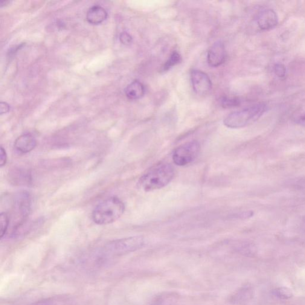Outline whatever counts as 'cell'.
Returning <instances> with one entry per match:
<instances>
[{"label": "cell", "instance_id": "cell-7", "mask_svg": "<svg viewBox=\"0 0 305 305\" xmlns=\"http://www.w3.org/2000/svg\"><path fill=\"white\" fill-rule=\"evenodd\" d=\"M191 81L194 92L199 95H208L213 88V84L208 75L199 70L191 71Z\"/></svg>", "mask_w": 305, "mask_h": 305}, {"label": "cell", "instance_id": "cell-22", "mask_svg": "<svg viewBox=\"0 0 305 305\" xmlns=\"http://www.w3.org/2000/svg\"><path fill=\"white\" fill-rule=\"evenodd\" d=\"M7 161V153L5 152V150L2 146L1 147V150H0V167L1 168L5 166Z\"/></svg>", "mask_w": 305, "mask_h": 305}, {"label": "cell", "instance_id": "cell-17", "mask_svg": "<svg viewBox=\"0 0 305 305\" xmlns=\"http://www.w3.org/2000/svg\"><path fill=\"white\" fill-rule=\"evenodd\" d=\"M274 293L278 298L281 299H288L293 296L292 290L287 287H279L275 290Z\"/></svg>", "mask_w": 305, "mask_h": 305}, {"label": "cell", "instance_id": "cell-25", "mask_svg": "<svg viewBox=\"0 0 305 305\" xmlns=\"http://www.w3.org/2000/svg\"><path fill=\"white\" fill-rule=\"evenodd\" d=\"M10 3V1H1L0 2V7H2L4 6H6L7 5Z\"/></svg>", "mask_w": 305, "mask_h": 305}, {"label": "cell", "instance_id": "cell-23", "mask_svg": "<svg viewBox=\"0 0 305 305\" xmlns=\"http://www.w3.org/2000/svg\"><path fill=\"white\" fill-rule=\"evenodd\" d=\"M293 184L297 189L305 191V178L298 179Z\"/></svg>", "mask_w": 305, "mask_h": 305}, {"label": "cell", "instance_id": "cell-6", "mask_svg": "<svg viewBox=\"0 0 305 305\" xmlns=\"http://www.w3.org/2000/svg\"><path fill=\"white\" fill-rule=\"evenodd\" d=\"M200 145L197 141L187 142L177 147L174 151L173 159L175 164L179 167H184L191 164L199 155Z\"/></svg>", "mask_w": 305, "mask_h": 305}, {"label": "cell", "instance_id": "cell-16", "mask_svg": "<svg viewBox=\"0 0 305 305\" xmlns=\"http://www.w3.org/2000/svg\"><path fill=\"white\" fill-rule=\"evenodd\" d=\"M175 301V296L164 295L155 299L152 305H173Z\"/></svg>", "mask_w": 305, "mask_h": 305}, {"label": "cell", "instance_id": "cell-21", "mask_svg": "<svg viewBox=\"0 0 305 305\" xmlns=\"http://www.w3.org/2000/svg\"><path fill=\"white\" fill-rule=\"evenodd\" d=\"M120 40L122 44L126 45H129L132 42V37L129 33L124 31L120 34Z\"/></svg>", "mask_w": 305, "mask_h": 305}, {"label": "cell", "instance_id": "cell-12", "mask_svg": "<svg viewBox=\"0 0 305 305\" xmlns=\"http://www.w3.org/2000/svg\"><path fill=\"white\" fill-rule=\"evenodd\" d=\"M108 13L100 5H94L89 8L87 13V20L90 24L99 25L107 18Z\"/></svg>", "mask_w": 305, "mask_h": 305}, {"label": "cell", "instance_id": "cell-2", "mask_svg": "<svg viewBox=\"0 0 305 305\" xmlns=\"http://www.w3.org/2000/svg\"><path fill=\"white\" fill-rule=\"evenodd\" d=\"M126 206L118 197H110L95 206L92 213V219L97 225L109 224L123 216Z\"/></svg>", "mask_w": 305, "mask_h": 305}, {"label": "cell", "instance_id": "cell-10", "mask_svg": "<svg viewBox=\"0 0 305 305\" xmlns=\"http://www.w3.org/2000/svg\"><path fill=\"white\" fill-rule=\"evenodd\" d=\"M36 138L30 133H25L19 136L14 142V147L22 153H28L33 151L37 146Z\"/></svg>", "mask_w": 305, "mask_h": 305}, {"label": "cell", "instance_id": "cell-11", "mask_svg": "<svg viewBox=\"0 0 305 305\" xmlns=\"http://www.w3.org/2000/svg\"><path fill=\"white\" fill-rule=\"evenodd\" d=\"M9 178L14 185H29L32 182L31 173L23 168H14L9 173Z\"/></svg>", "mask_w": 305, "mask_h": 305}, {"label": "cell", "instance_id": "cell-4", "mask_svg": "<svg viewBox=\"0 0 305 305\" xmlns=\"http://www.w3.org/2000/svg\"><path fill=\"white\" fill-rule=\"evenodd\" d=\"M144 245L142 236H133L112 241L104 246L103 254L105 257H118L141 249Z\"/></svg>", "mask_w": 305, "mask_h": 305}, {"label": "cell", "instance_id": "cell-13", "mask_svg": "<svg viewBox=\"0 0 305 305\" xmlns=\"http://www.w3.org/2000/svg\"><path fill=\"white\" fill-rule=\"evenodd\" d=\"M125 92H126V96L129 99L138 100L143 97L144 95V86L139 81L135 80L127 87Z\"/></svg>", "mask_w": 305, "mask_h": 305}, {"label": "cell", "instance_id": "cell-1", "mask_svg": "<svg viewBox=\"0 0 305 305\" xmlns=\"http://www.w3.org/2000/svg\"><path fill=\"white\" fill-rule=\"evenodd\" d=\"M174 169L168 163H160L151 168L139 178L138 188L145 192H150L166 187L172 181Z\"/></svg>", "mask_w": 305, "mask_h": 305}, {"label": "cell", "instance_id": "cell-8", "mask_svg": "<svg viewBox=\"0 0 305 305\" xmlns=\"http://www.w3.org/2000/svg\"><path fill=\"white\" fill-rule=\"evenodd\" d=\"M208 62L212 67H218L224 63L226 59V51L224 44L221 41H217L209 49Z\"/></svg>", "mask_w": 305, "mask_h": 305}, {"label": "cell", "instance_id": "cell-3", "mask_svg": "<svg viewBox=\"0 0 305 305\" xmlns=\"http://www.w3.org/2000/svg\"><path fill=\"white\" fill-rule=\"evenodd\" d=\"M267 110L265 104L261 103L246 109L232 112L223 120V124L229 129H237L255 123Z\"/></svg>", "mask_w": 305, "mask_h": 305}, {"label": "cell", "instance_id": "cell-5", "mask_svg": "<svg viewBox=\"0 0 305 305\" xmlns=\"http://www.w3.org/2000/svg\"><path fill=\"white\" fill-rule=\"evenodd\" d=\"M13 217H15L11 236H15L18 233L19 229L27 220L30 215L31 208V197L30 194L26 191H20L14 196L13 202Z\"/></svg>", "mask_w": 305, "mask_h": 305}, {"label": "cell", "instance_id": "cell-20", "mask_svg": "<svg viewBox=\"0 0 305 305\" xmlns=\"http://www.w3.org/2000/svg\"><path fill=\"white\" fill-rule=\"evenodd\" d=\"M275 74L278 78H284L286 76L287 69L283 64L277 63L274 67Z\"/></svg>", "mask_w": 305, "mask_h": 305}, {"label": "cell", "instance_id": "cell-24", "mask_svg": "<svg viewBox=\"0 0 305 305\" xmlns=\"http://www.w3.org/2000/svg\"><path fill=\"white\" fill-rule=\"evenodd\" d=\"M10 106L7 103L1 101L0 103V114H5L7 112H9Z\"/></svg>", "mask_w": 305, "mask_h": 305}, {"label": "cell", "instance_id": "cell-18", "mask_svg": "<svg viewBox=\"0 0 305 305\" xmlns=\"http://www.w3.org/2000/svg\"><path fill=\"white\" fill-rule=\"evenodd\" d=\"M222 106L224 108H231V107H236L239 106L240 104V100L236 98H230L228 97H223L221 100Z\"/></svg>", "mask_w": 305, "mask_h": 305}, {"label": "cell", "instance_id": "cell-27", "mask_svg": "<svg viewBox=\"0 0 305 305\" xmlns=\"http://www.w3.org/2000/svg\"><path fill=\"white\" fill-rule=\"evenodd\" d=\"M34 305H53L50 304V303H42V304H39Z\"/></svg>", "mask_w": 305, "mask_h": 305}, {"label": "cell", "instance_id": "cell-9", "mask_svg": "<svg viewBox=\"0 0 305 305\" xmlns=\"http://www.w3.org/2000/svg\"><path fill=\"white\" fill-rule=\"evenodd\" d=\"M258 27L263 31L271 30L278 23L277 14L272 9H265L258 14L257 19Z\"/></svg>", "mask_w": 305, "mask_h": 305}, {"label": "cell", "instance_id": "cell-19", "mask_svg": "<svg viewBox=\"0 0 305 305\" xmlns=\"http://www.w3.org/2000/svg\"><path fill=\"white\" fill-rule=\"evenodd\" d=\"M292 120L295 124L305 128V111L296 112L292 116Z\"/></svg>", "mask_w": 305, "mask_h": 305}, {"label": "cell", "instance_id": "cell-26", "mask_svg": "<svg viewBox=\"0 0 305 305\" xmlns=\"http://www.w3.org/2000/svg\"><path fill=\"white\" fill-rule=\"evenodd\" d=\"M302 228H303L304 230L305 231V217L302 219Z\"/></svg>", "mask_w": 305, "mask_h": 305}, {"label": "cell", "instance_id": "cell-14", "mask_svg": "<svg viewBox=\"0 0 305 305\" xmlns=\"http://www.w3.org/2000/svg\"><path fill=\"white\" fill-rule=\"evenodd\" d=\"M181 62V56L179 54L178 52L174 51L173 53L171 54L169 59L167 61L166 63L164 64L163 66V71H167L168 70L173 68V66H175L178 65V63Z\"/></svg>", "mask_w": 305, "mask_h": 305}, {"label": "cell", "instance_id": "cell-15", "mask_svg": "<svg viewBox=\"0 0 305 305\" xmlns=\"http://www.w3.org/2000/svg\"><path fill=\"white\" fill-rule=\"evenodd\" d=\"M10 223V217H8L6 213H2L0 215V226H1L0 237H1V239H2L6 235L8 227H9Z\"/></svg>", "mask_w": 305, "mask_h": 305}]
</instances>
